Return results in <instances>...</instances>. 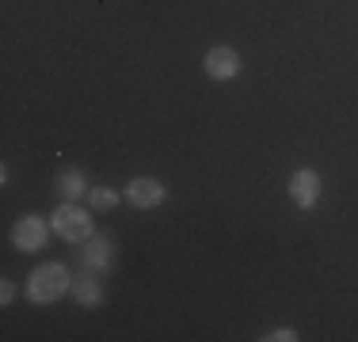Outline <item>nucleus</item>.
<instances>
[{
	"label": "nucleus",
	"instance_id": "nucleus-10",
	"mask_svg": "<svg viewBox=\"0 0 358 342\" xmlns=\"http://www.w3.org/2000/svg\"><path fill=\"white\" fill-rule=\"evenodd\" d=\"M118 202H122V194L110 191V186H92V191H88V209H96V213L115 209Z\"/></svg>",
	"mask_w": 358,
	"mask_h": 342
},
{
	"label": "nucleus",
	"instance_id": "nucleus-3",
	"mask_svg": "<svg viewBox=\"0 0 358 342\" xmlns=\"http://www.w3.org/2000/svg\"><path fill=\"white\" fill-rule=\"evenodd\" d=\"M50 232H54V225H50L46 217H20L12 225V247L23 251V255H35V251L46 247Z\"/></svg>",
	"mask_w": 358,
	"mask_h": 342
},
{
	"label": "nucleus",
	"instance_id": "nucleus-12",
	"mask_svg": "<svg viewBox=\"0 0 358 342\" xmlns=\"http://www.w3.org/2000/svg\"><path fill=\"white\" fill-rule=\"evenodd\" d=\"M12 301H15V281H8V278H4V281H0V304L8 308Z\"/></svg>",
	"mask_w": 358,
	"mask_h": 342
},
{
	"label": "nucleus",
	"instance_id": "nucleus-5",
	"mask_svg": "<svg viewBox=\"0 0 358 342\" xmlns=\"http://www.w3.org/2000/svg\"><path fill=\"white\" fill-rule=\"evenodd\" d=\"M202 68H206V76L210 80H217V84H229V80H236L241 76V54H236L233 46H214V50H206V57H202Z\"/></svg>",
	"mask_w": 358,
	"mask_h": 342
},
{
	"label": "nucleus",
	"instance_id": "nucleus-2",
	"mask_svg": "<svg viewBox=\"0 0 358 342\" xmlns=\"http://www.w3.org/2000/svg\"><path fill=\"white\" fill-rule=\"evenodd\" d=\"M50 225H54V236H62L65 244H84V239L96 236V221L80 202H62L50 217Z\"/></svg>",
	"mask_w": 358,
	"mask_h": 342
},
{
	"label": "nucleus",
	"instance_id": "nucleus-11",
	"mask_svg": "<svg viewBox=\"0 0 358 342\" xmlns=\"http://www.w3.org/2000/svg\"><path fill=\"white\" fill-rule=\"evenodd\" d=\"M301 335H297L294 327H275V331H267V335H259V342H297Z\"/></svg>",
	"mask_w": 358,
	"mask_h": 342
},
{
	"label": "nucleus",
	"instance_id": "nucleus-4",
	"mask_svg": "<svg viewBox=\"0 0 358 342\" xmlns=\"http://www.w3.org/2000/svg\"><path fill=\"white\" fill-rule=\"evenodd\" d=\"M126 202L134 205V209H157V205H164L168 202V186L160 183V179H152V175H138V179H130L126 183V194H122Z\"/></svg>",
	"mask_w": 358,
	"mask_h": 342
},
{
	"label": "nucleus",
	"instance_id": "nucleus-7",
	"mask_svg": "<svg viewBox=\"0 0 358 342\" xmlns=\"http://www.w3.org/2000/svg\"><path fill=\"white\" fill-rule=\"evenodd\" d=\"M286 191H289V202H294L297 209H313V205L320 202L324 183H320V175H317L313 168H297L294 175H289Z\"/></svg>",
	"mask_w": 358,
	"mask_h": 342
},
{
	"label": "nucleus",
	"instance_id": "nucleus-6",
	"mask_svg": "<svg viewBox=\"0 0 358 342\" xmlns=\"http://www.w3.org/2000/svg\"><path fill=\"white\" fill-rule=\"evenodd\" d=\"M80 267L88 274H107L110 267H115V239L103 236V232L84 239L80 244Z\"/></svg>",
	"mask_w": 358,
	"mask_h": 342
},
{
	"label": "nucleus",
	"instance_id": "nucleus-1",
	"mask_svg": "<svg viewBox=\"0 0 358 342\" xmlns=\"http://www.w3.org/2000/svg\"><path fill=\"white\" fill-rule=\"evenodd\" d=\"M65 293H73V274L65 262H42V267L31 270L27 278V301L46 308V304H57Z\"/></svg>",
	"mask_w": 358,
	"mask_h": 342
},
{
	"label": "nucleus",
	"instance_id": "nucleus-8",
	"mask_svg": "<svg viewBox=\"0 0 358 342\" xmlns=\"http://www.w3.org/2000/svg\"><path fill=\"white\" fill-rule=\"evenodd\" d=\"M54 191L62 194V202H80V198H88L92 186H88V179H84L80 168H69V171H62V175H57Z\"/></svg>",
	"mask_w": 358,
	"mask_h": 342
},
{
	"label": "nucleus",
	"instance_id": "nucleus-9",
	"mask_svg": "<svg viewBox=\"0 0 358 342\" xmlns=\"http://www.w3.org/2000/svg\"><path fill=\"white\" fill-rule=\"evenodd\" d=\"M73 297L80 308H99L103 304V281H99V274H88L84 270L80 281H73Z\"/></svg>",
	"mask_w": 358,
	"mask_h": 342
}]
</instances>
